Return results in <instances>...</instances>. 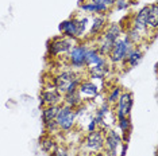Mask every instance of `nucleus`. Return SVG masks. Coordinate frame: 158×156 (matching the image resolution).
<instances>
[{
    "label": "nucleus",
    "mask_w": 158,
    "mask_h": 156,
    "mask_svg": "<svg viewBox=\"0 0 158 156\" xmlns=\"http://www.w3.org/2000/svg\"><path fill=\"white\" fill-rule=\"evenodd\" d=\"M77 92L80 94V97L82 98V101H89V100H95L100 94L102 86L96 84L93 80H82V82L77 88Z\"/></svg>",
    "instance_id": "10"
},
{
    "label": "nucleus",
    "mask_w": 158,
    "mask_h": 156,
    "mask_svg": "<svg viewBox=\"0 0 158 156\" xmlns=\"http://www.w3.org/2000/svg\"><path fill=\"white\" fill-rule=\"evenodd\" d=\"M124 35H126V38H127L134 46H136V45L139 46L143 42V38H145L141 33H139V31H136L135 28H132V27H128L127 30H126Z\"/></svg>",
    "instance_id": "24"
},
{
    "label": "nucleus",
    "mask_w": 158,
    "mask_h": 156,
    "mask_svg": "<svg viewBox=\"0 0 158 156\" xmlns=\"http://www.w3.org/2000/svg\"><path fill=\"white\" fill-rule=\"evenodd\" d=\"M80 10L87 15H106L107 12H110V7L99 4V3H93L89 0H85L80 4Z\"/></svg>",
    "instance_id": "14"
},
{
    "label": "nucleus",
    "mask_w": 158,
    "mask_h": 156,
    "mask_svg": "<svg viewBox=\"0 0 158 156\" xmlns=\"http://www.w3.org/2000/svg\"><path fill=\"white\" fill-rule=\"evenodd\" d=\"M82 80H84V77H82L81 73H76L72 69H66L54 76L52 85L64 96L66 93L76 92L78 85L82 82Z\"/></svg>",
    "instance_id": "1"
},
{
    "label": "nucleus",
    "mask_w": 158,
    "mask_h": 156,
    "mask_svg": "<svg viewBox=\"0 0 158 156\" xmlns=\"http://www.w3.org/2000/svg\"><path fill=\"white\" fill-rule=\"evenodd\" d=\"M39 143H41L42 151L46 152V154H52V152L54 151L57 147H58V144H57V141L54 140V137L50 136V135H46V136H44L41 140H39Z\"/></svg>",
    "instance_id": "23"
},
{
    "label": "nucleus",
    "mask_w": 158,
    "mask_h": 156,
    "mask_svg": "<svg viewBox=\"0 0 158 156\" xmlns=\"http://www.w3.org/2000/svg\"><path fill=\"white\" fill-rule=\"evenodd\" d=\"M56 121L58 124V128L61 132H70L77 121V116L74 109L65 104H61L56 116Z\"/></svg>",
    "instance_id": "5"
},
{
    "label": "nucleus",
    "mask_w": 158,
    "mask_h": 156,
    "mask_svg": "<svg viewBox=\"0 0 158 156\" xmlns=\"http://www.w3.org/2000/svg\"><path fill=\"white\" fill-rule=\"evenodd\" d=\"M78 156H91V154H89V152H85V151H82L81 154L78 155Z\"/></svg>",
    "instance_id": "33"
},
{
    "label": "nucleus",
    "mask_w": 158,
    "mask_h": 156,
    "mask_svg": "<svg viewBox=\"0 0 158 156\" xmlns=\"http://www.w3.org/2000/svg\"><path fill=\"white\" fill-rule=\"evenodd\" d=\"M89 2H93V3H99V4H104L110 8H112L114 4H115V0H89Z\"/></svg>",
    "instance_id": "30"
},
{
    "label": "nucleus",
    "mask_w": 158,
    "mask_h": 156,
    "mask_svg": "<svg viewBox=\"0 0 158 156\" xmlns=\"http://www.w3.org/2000/svg\"><path fill=\"white\" fill-rule=\"evenodd\" d=\"M149 7H150V11H149V15H147V28L156 31L158 27V4L153 3Z\"/></svg>",
    "instance_id": "20"
},
{
    "label": "nucleus",
    "mask_w": 158,
    "mask_h": 156,
    "mask_svg": "<svg viewBox=\"0 0 158 156\" xmlns=\"http://www.w3.org/2000/svg\"><path fill=\"white\" fill-rule=\"evenodd\" d=\"M58 108L60 105H48V106H44L42 108V123H48V121H52V120H56V116H57V112H58Z\"/></svg>",
    "instance_id": "22"
},
{
    "label": "nucleus",
    "mask_w": 158,
    "mask_h": 156,
    "mask_svg": "<svg viewBox=\"0 0 158 156\" xmlns=\"http://www.w3.org/2000/svg\"><path fill=\"white\" fill-rule=\"evenodd\" d=\"M62 104H65L68 106H70V108L76 109L77 106H80L81 104H84V101H82V98L80 97V94H78V92H72V93H66L64 94V101Z\"/></svg>",
    "instance_id": "21"
},
{
    "label": "nucleus",
    "mask_w": 158,
    "mask_h": 156,
    "mask_svg": "<svg viewBox=\"0 0 158 156\" xmlns=\"http://www.w3.org/2000/svg\"><path fill=\"white\" fill-rule=\"evenodd\" d=\"M104 147V133L102 131L96 129L93 132H88V135L84 137L82 141V150L89 154L93 152H99L102 151Z\"/></svg>",
    "instance_id": "8"
},
{
    "label": "nucleus",
    "mask_w": 158,
    "mask_h": 156,
    "mask_svg": "<svg viewBox=\"0 0 158 156\" xmlns=\"http://www.w3.org/2000/svg\"><path fill=\"white\" fill-rule=\"evenodd\" d=\"M106 26H107V16L106 15H93V18H91V23H89L88 35L91 38L99 37L104 31Z\"/></svg>",
    "instance_id": "15"
},
{
    "label": "nucleus",
    "mask_w": 158,
    "mask_h": 156,
    "mask_svg": "<svg viewBox=\"0 0 158 156\" xmlns=\"http://www.w3.org/2000/svg\"><path fill=\"white\" fill-rule=\"evenodd\" d=\"M132 105H134V97L130 92H123L120 94L119 100L115 104V119H122V117H128L131 115Z\"/></svg>",
    "instance_id": "9"
},
{
    "label": "nucleus",
    "mask_w": 158,
    "mask_h": 156,
    "mask_svg": "<svg viewBox=\"0 0 158 156\" xmlns=\"http://www.w3.org/2000/svg\"><path fill=\"white\" fill-rule=\"evenodd\" d=\"M118 128L120 131V135L123 137V143H127V135H130L131 132V119L128 117H122V119H118Z\"/></svg>",
    "instance_id": "19"
},
{
    "label": "nucleus",
    "mask_w": 158,
    "mask_h": 156,
    "mask_svg": "<svg viewBox=\"0 0 158 156\" xmlns=\"http://www.w3.org/2000/svg\"><path fill=\"white\" fill-rule=\"evenodd\" d=\"M88 46L87 43L82 42H77L73 47L70 49V51L68 53V62H69V67L73 72L81 73L84 72L85 67V53H87Z\"/></svg>",
    "instance_id": "3"
},
{
    "label": "nucleus",
    "mask_w": 158,
    "mask_h": 156,
    "mask_svg": "<svg viewBox=\"0 0 158 156\" xmlns=\"http://www.w3.org/2000/svg\"><path fill=\"white\" fill-rule=\"evenodd\" d=\"M41 106H48V105H61L64 101V96L56 89L53 85L46 86L41 93Z\"/></svg>",
    "instance_id": "11"
},
{
    "label": "nucleus",
    "mask_w": 158,
    "mask_h": 156,
    "mask_svg": "<svg viewBox=\"0 0 158 156\" xmlns=\"http://www.w3.org/2000/svg\"><path fill=\"white\" fill-rule=\"evenodd\" d=\"M143 59V51L142 49L139 47V46H134V47L130 50V53L127 54L124 59V65H127L128 67H131V69H134L139 65V63L142 62Z\"/></svg>",
    "instance_id": "16"
},
{
    "label": "nucleus",
    "mask_w": 158,
    "mask_h": 156,
    "mask_svg": "<svg viewBox=\"0 0 158 156\" xmlns=\"http://www.w3.org/2000/svg\"><path fill=\"white\" fill-rule=\"evenodd\" d=\"M106 58V57H102L98 53L95 46H92V47H88L87 49V53H85V67H92L95 65H98L103 61V59Z\"/></svg>",
    "instance_id": "17"
},
{
    "label": "nucleus",
    "mask_w": 158,
    "mask_h": 156,
    "mask_svg": "<svg viewBox=\"0 0 158 156\" xmlns=\"http://www.w3.org/2000/svg\"><path fill=\"white\" fill-rule=\"evenodd\" d=\"M77 27H78L77 18L73 16V18H69V19L64 20V22H61L60 26H58V30H60V33L62 34V37H66V38H70V39H76Z\"/></svg>",
    "instance_id": "13"
},
{
    "label": "nucleus",
    "mask_w": 158,
    "mask_h": 156,
    "mask_svg": "<svg viewBox=\"0 0 158 156\" xmlns=\"http://www.w3.org/2000/svg\"><path fill=\"white\" fill-rule=\"evenodd\" d=\"M123 144V137L116 129H108L104 133V147L102 152L104 156H118L119 154V148Z\"/></svg>",
    "instance_id": "7"
},
{
    "label": "nucleus",
    "mask_w": 158,
    "mask_h": 156,
    "mask_svg": "<svg viewBox=\"0 0 158 156\" xmlns=\"http://www.w3.org/2000/svg\"><path fill=\"white\" fill-rule=\"evenodd\" d=\"M91 156H104V154L102 151H99V152H93V154H91Z\"/></svg>",
    "instance_id": "32"
},
{
    "label": "nucleus",
    "mask_w": 158,
    "mask_h": 156,
    "mask_svg": "<svg viewBox=\"0 0 158 156\" xmlns=\"http://www.w3.org/2000/svg\"><path fill=\"white\" fill-rule=\"evenodd\" d=\"M77 43L76 39H70L66 37H57L53 38L48 43V54L49 57H61V55H68L70 49Z\"/></svg>",
    "instance_id": "6"
},
{
    "label": "nucleus",
    "mask_w": 158,
    "mask_h": 156,
    "mask_svg": "<svg viewBox=\"0 0 158 156\" xmlns=\"http://www.w3.org/2000/svg\"><path fill=\"white\" fill-rule=\"evenodd\" d=\"M52 156H69V152H68L65 147H60L58 145V147L52 152Z\"/></svg>",
    "instance_id": "28"
},
{
    "label": "nucleus",
    "mask_w": 158,
    "mask_h": 156,
    "mask_svg": "<svg viewBox=\"0 0 158 156\" xmlns=\"http://www.w3.org/2000/svg\"><path fill=\"white\" fill-rule=\"evenodd\" d=\"M77 18V23H78V27H77V35H76V39H82L85 35L88 34V30H89V23H91V18L89 15H81V16H76Z\"/></svg>",
    "instance_id": "18"
},
{
    "label": "nucleus",
    "mask_w": 158,
    "mask_h": 156,
    "mask_svg": "<svg viewBox=\"0 0 158 156\" xmlns=\"http://www.w3.org/2000/svg\"><path fill=\"white\" fill-rule=\"evenodd\" d=\"M44 127H45L46 133L50 135V136H53V135H56V133L61 132L60 128H58V124H57L56 120H52V121L45 123V124H44Z\"/></svg>",
    "instance_id": "26"
},
{
    "label": "nucleus",
    "mask_w": 158,
    "mask_h": 156,
    "mask_svg": "<svg viewBox=\"0 0 158 156\" xmlns=\"http://www.w3.org/2000/svg\"><path fill=\"white\" fill-rule=\"evenodd\" d=\"M122 93H123V89H122L120 86H115V88H112V89L110 90L108 96H107L106 102H108L111 106H115V104H116V101L119 100V97H120V94H122Z\"/></svg>",
    "instance_id": "25"
},
{
    "label": "nucleus",
    "mask_w": 158,
    "mask_h": 156,
    "mask_svg": "<svg viewBox=\"0 0 158 156\" xmlns=\"http://www.w3.org/2000/svg\"><path fill=\"white\" fill-rule=\"evenodd\" d=\"M132 4V0H115V10L118 11H126L130 8V6Z\"/></svg>",
    "instance_id": "27"
},
{
    "label": "nucleus",
    "mask_w": 158,
    "mask_h": 156,
    "mask_svg": "<svg viewBox=\"0 0 158 156\" xmlns=\"http://www.w3.org/2000/svg\"><path fill=\"white\" fill-rule=\"evenodd\" d=\"M96 129H98V123L93 120V117H91L88 121V125H87V131L88 132H93V131H96Z\"/></svg>",
    "instance_id": "29"
},
{
    "label": "nucleus",
    "mask_w": 158,
    "mask_h": 156,
    "mask_svg": "<svg viewBox=\"0 0 158 156\" xmlns=\"http://www.w3.org/2000/svg\"><path fill=\"white\" fill-rule=\"evenodd\" d=\"M149 11H150L149 6L142 7V8L132 16V20L130 24V27L135 28L136 31H139L143 37H146V34L150 31L149 28H147V15H149Z\"/></svg>",
    "instance_id": "12"
},
{
    "label": "nucleus",
    "mask_w": 158,
    "mask_h": 156,
    "mask_svg": "<svg viewBox=\"0 0 158 156\" xmlns=\"http://www.w3.org/2000/svg\"><path fill=\"white\" fill-rule=\"evenodd\" d=\"M127 147H128V145H127V143H123V144H122V147H120V152H119V154H118V156H126V152H127Z\"/></svg>",
    "instance_id": "31"
},
{
    "label": "nucleus",
    "mask_w": 158,
    "mask_h": 156,
    "mask_svg": "<svg viewBox=\"0 0 158 156\" xmlns=\"http://www.w3.org/2000/svg\"><path fill=\"white\" fill-rule=\"evenodd\" d=\"M123 35V27L120 23H110L99 37V42L96 50L102 57H108L110 51L112 50L115 42Z\"/></svg>",
    "instance_id": "2"
},
{
    "label": "nucleus",
    "mask_w": 158,
    "mask_h": 156,
    "mask_svg": "<svg viewBox=\"0 0 158 156\" xmlns=\"http://www.w3.org/2000/svg\"><path fill=\"white\" fill-rule=\"evenodd\" d=\"M134 47V45L126 38V35L123 34L122 37L115 42L112 50L110 51L107 59L112 63V65H120V63H124V59L127 54L130 53V50Z\"/></svg>",
    "instance_id": "4"
}]
</instances>
